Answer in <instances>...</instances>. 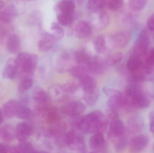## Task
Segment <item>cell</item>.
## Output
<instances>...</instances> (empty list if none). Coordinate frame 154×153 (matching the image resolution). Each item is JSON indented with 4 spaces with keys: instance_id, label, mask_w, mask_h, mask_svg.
<instances>
[{
    "instance_id": "obj_1",
    "label": "cell",
    "mask_w": 154,
    "mask_h": 153,
    "mask_svg": "<svg viewBox=\"0 0 154 153\" xmlns=\"http://www.w3.org/2000/svg\"><path fill=\"white\" fill-rule=\"evenodd\" d=\"M15 60L18 69L21 71L24 76H31L37 67L38 57L34 54L21 53L18 54Z\"/></svg>"
},
{
    "instance_id": "obj_2",
    "label": "cell",
    "mask_w": 154,
    "mask_h": 153,
    "mask_svg": "<svg viewBox=\"0 0 154 153\" xmlns=\"http://www.w3.org/2000/svg\"><path fill=\"white\" fill-rule=\"evenodd\" d=\"M103 91L109 97L107 106L109 110L116 111L117 110L128 103L127 98L125 93L119 91L108 87H104Z\"/></svg>"
},
{
    "instance_id": "obj_3",
    "label": "cell",
    "mask_w": 154,
    "mask_h": 153,
    "mask_svg": "<svg viewBox=\"0 0 154 153\" xmlns=\"http://www.w3.org/2000/svg\"><path fill=\"white\" fill-rule=\"evenodd\" d=\"M109 22V18L106 13L102 10L91 12L90 16V23L92 28L97 30L106 28Z\"/></svg>"
},
{
    "instance_id": "obj_4",
    "label": "cell",
    "mask_w": 154,
    "mask_h": 153,
    "mask_svg": "<svg viewBox=\"0 0 154 153\" xmlns=\"http://www.w3.org/2000/svg\"><path fill=\"white\" fill-rule=\"evenodd\" d=\"M149 44V37L146 31L141 32L137 39L134 48V56L140 57L146 54Z\"/></svg>"
},
{
    "instance_id": "obj_5",
    "label": "cell",
    "mask_w": 154,
    "mask_h": 153,
    "mask_svg": "<svg viewBox=\"0 0 154 153\" xmlns=\"http://www.w3.org/2000/svg\"><path fill=\"white\" fill-rule=\"evenodd\" d=\"M86 106L82 102L74 101L67 103L61 108L62 113L69 116H79L86 110Z\"/></svg>"
},
{
    "instance_id": "obj_6",
    "label": "cell",
    "mask_w": 154,
    "mask_h": 153,
    "mask_svg": "<svg viewBox=\"0 0 154 153\" xmlns=\"http://www.w3.org/2000/svg\"><path fill=\"white\" fill-rule=\"evenodd\" d=\"M33 132V126L28 122L19 123L15 128V136L20 143L27 141L29 137L32 135Z\"/></svg>"
},
{
    "instance_id": "obj_7",
    "label": "cell",
    "mask_w": 154,
    "mask_h": 153,
    "mask_svg": "<svg viewBox=\"0 0 154 153\" xmlns=\"http://www.w3.org/2000/svg\"><path fill=\"white\" fill-rule=\"evenodd\" d=\"M108 65L106 60L99 57H91L87 67L89 72L96 75L103 74L106 71Z\"/></svg>"
},
{
    "instance_id": "obj_8",
    "label": "cell",
    "mask_w": 154,
    "mask_h": 153,
    "mask_svg": "<svg viewBox=\"0 0 154 153\" xmlns=\"http://www.w3.org/2000/svg\"><path fill=\"white\" fill-rule=\"evenodd\" d=\"M73 61H75L74 54L69 51L62 52L60 55L57 60V69L59 72L70 71L74 66L72 65Z\"/></svg>"
},
{
    "instance_id": "obj_9",
    "label": "cell",
    "mask_w": 154,
    "mask_h": 153,
    "mask_svg": "<svg viewBox=\"0 0 154 153\" xmlns=\"http://www.w3.org/2000/svg\"><path fill=\"white\" fill-rule=\"evenodd\" d=\"M125 128L123 121L118 119L112 120L109 125L108 136L113 142L125 135Z\"/></svg>"
},
{
    "instance_id": "obj_10",
    "label": "cell",
    "mask_w": 154,
    "mask_h": 153,
    "mask_svg": "<svg viewBox=\"0 0 154 153\" xmlns=\"http://www.w3.org/2000/svg\"><path fill=\"white\" fill-rule=\"evenodd\" d=\"M128 103L138 109H145L148 107L150 105V100L148 97L143 93L141 90L137 92L131 97L127 98Z\"/></svg>"
},
{
    "instance_id": "obj_11",
    "label": "cell",
    "mask_w": 154,
    "mask_h": 153,
    "mask_svg": "<svg viewBox=\"0 0 154 153\" xmlns=\"http://www.w3.org/2000/svg\"><path fill=\"white\" fill-rule=\"evenodd\" d=\"M148 143L149 138L146 136H137L130 140L129 149L132 152L138 153L144 149Z\"/></svg>"
},
{
    "instance_id": "obj_12",
    "label": "cell",
    "mask_w": 154,
    "mask_h": 153,
    "mask_svg": "<svg viewBox=\"0 0 154 153\" xmlns=\"http://www.w3.org/2000/svg\"><path fill=\"white\" fill-rule=\"evenodd\" d=\"M18 66L15 58L7 60L3 71V76L5 79L13 80L16 77L18 72Z\"/></svg>"
},
{
    "instance_id": "obj_13",
    "label": "cell",
    "mask_w": 154,
    "mask_h": 153,
    "mask_svg": "<svg viewBox=\"0 0 154 153\" xmlns=\"http://www.w3.org/2000/svg\"><path fill=\"white\" fill-rule=\"evenodd\" d=\"M92 28L89 22L80 21L75 27V33L79 38H86L89 37L92 33Z\"/></svg>"
},
{
    "instance_id": "obj_14",
    "label": "cell",
    "mask_w": 154,
    "mask_h": 153,
    "mask_svg": "<svg viewBox=\"0 0 154 153\" xmlns=\"http://www.w3.org/2000/svg\"><path fill=\"white\" fill-rule=\"evenodd\" d=\"M56 39L52 34L44 33L38 43V48L41 52H46L50 50L53 47Z\"/></svg>"
},
{
    "instance_id": "obj_15",
    "label": "cell",
    "mask_w": 154,
    "mask_h": 153,
    "mask_svg": "<svg viewBox=\"0 0 154 153\" xmlns=\"http://www.w3.org/2000/svg\"><path fill=\"white\" fill-rule=\"evenodd\" d=\"M79 84L84 93L94 91L97 89V82L94 77L88 74L80 79Z\"/></svg>"
},
{
    "instance_id": "obj_16",
    "label": "cell",
    "mask_w": 154,
    "mask_h": 153,
    "mask_svg": "<svg viewBox=\"0 0 154 153\" xmlns=\"http://www.w3.org/2000/svg\"><path fill=\"white\" fill-rule=\"evenodd\" d=\"M21 104V102L17 101H9L5 103L3 106V113L8 118L16 116Z\"/></svg>"
},
{
    "instance_id": "obj_17",
    "label": "cell",
    "mask_w": 154,
    "mask_h": 153,
    "mask_svg": "<svg viewBox=\"0 0 154 153\" xmlns=\"http://www.w3.org/2000/svg\"><path fill=\"white\" fill-rule=\"evenodd\" d=\"M57 14L60 13H74L75 4L72 1L65 0L59 2L55 7Z\"/></svg>"
},
{
    "instance_id": "obj_18",
    "label": "cell",
    "mask_w": 154,
    "mask_h": 153,
    "mask_svg": "<svg viewBox=\"0 0 154 153\" xmlns=\"http://www.w3.org/2000/svg\"><path fill=\"white\" fill-rule=\"evenodd\" d=\"M106 145L103 134L100 133L93 134L90 139L91 148L95 151H100L103 149Z\"/></svg>"
},
{
    "instance_id": "obj_19",
    "label": "cell",
    "mask_w": 154,
    "mask_h": 153,
    "mask_svg": "<svg viewBox=\"0 0 154 153\" xmlns=\"http://www.w3.org/2000/svg\"><path fill=\"white\" fill-rule=\"evenodd\" d=\"M131 37V34L128 31H120L116 33L113 36V42L118 47L124 48L128 45L130 41Z\"/></svg>"
},
{
    "instance_id": "obj_20",
    "label": "cell",
    "mask_w": 154,
    "mask_h": 153,
    "mask_svg": "<svg viewBox=\"0 0 154 153\" xmlns=\"http://www.w3.org/2000/svg\"><path fill=\"white\" fill-rule=\"evenodd\" d=\"M0 137L3 141L10 142L13 141L15 136V128L12 125L6 124L0 128Z\"/></svg>"
},
{
    "instance_id": "obj_21",
    "label": "cell",
    "mask_w": 154,
    "mask_h": 153,
    "mask_svg": "<svg viewBox=\"0 0 154 153\" xmlns=\"http://www.w3.org/2000/svg\"><path fill=\"white\" fill-rule=\"evenodd\" d=\"M21 46V40L20 37L15 34H12L7 40L6 48L8 52L12 54L18 52Z\"/></svg>"
},
{
    "instance_id": "obj_22",
    "label": "cell",
    "mask_w": 154,
    "mask_h": 153,
    "mask_svg": "<svg viewBox=\"0 0 154 153\" xmlns=\"http://www.w3.org/2000/svg\"><path fill=\"white\" fill-rule=\"evenodd\" d=\"M32 97L36 102L41 105H45L49 101V95L41 87H37L34 89Z\"/></svg>"
},
{
    "instance_id": "obj_23",
    "label": "cell",
    "mask_w": 154,
    "mask_h": 153,
    "mask_svg": "<svg viewBox=\"0 0 154 153\" xmlns=\"http://www.w3.org/2000/svg\"><path fill=\"white\" fill-rule=\"evenodd\" d=\"M91 57L88 52L84 50H79L74 53L75 61L78 65L88 66Z\"/></svg>"
},
{
    "instance_id": "obj_24",
    "label": "cell",
    "mask_w": 154,
    "mask_h": 153,
    "mask_svg": "<svg viewBox=\"0 0 154 153\" xmlns=\"http://www.w3.org/2000/svg\"><path fill=\"white\" fill-rule=\"evenodd\" d=\"M70 74L74 78L79 80L85 75L88 74V67L84 66L77 65L73 66L70 71Z\"/></svg>"
},
{
    "instance_id": "obj_25",
    "label": "cell",
    "mask_w": 154,
    "mask_h": 153,
    "mask_svg": "<svg viewBox=\"0 0 154 153\" xmlns=\"http://www.w3.org/2000/svg\"><path fill=\"white\" fill-rule=\"evenodd\" d=\"M107 1L102 0H91L87 3V9L91 12L102 10L106 6Z\"/></svg>"
},
{
    "instance_id": "obj_26",
    "label": "cell",
    "mask_w": 154,
    "mask_h": 153,
    "mask_svg": "<svg viewBox=\"0 0 154 153\" xmlns=\"http://www.w3.org/2000/svg\"><path fill=\"white\" fill-rule=\"evenodd\" d=\"M74 13H60L57 15V19L60 25L64 27L70 26L74 20Z\"/></svg>"
},
{
    "instance_id": "obj_27",
    "label": "cell",
    "mask_w": 154,
    "mask_h": 153,
    "mask_svg": "<svg viewBox=\"0 0 154 153\" xmlns=\"http://www.w3.org/2000/svg\"><path fill=\"white\" fill-rule=\"evenodd\" d=\"M142 65L143 62L141 58L134 56L128 59L127 64L128 70L133 72H135L139 70Z\"/></svg>"
},
{
    "instance_id": "obj_28",
    "label": "cell",
    "mask_w": 154,
    "mask_h": 153,
    "mask_svg": "<svg viewBox=\"0 0 154 153\" xmlns=\"http://www.w3.org/2000/svg\"><path fill=\"white\" fill-rule=\"evenodd\" d=\"M99 96L98 90L91 92L84 93L83 99L86 104L89 106H92L95 105Z\"/></svg>"
},
{
    "instance_id": "obj_29",
    "label": "cell",
    "mask_w": 154,
    "mask_h": 153,
    "mask_svg": "<svg viewBox=\"0 0 154 153\" xmlns=\"http://www.w3.org/2000/svg\"><path fill=\"white\" fill-rule=\"evenodd\" d=\"M95 50L98 54H103L106 49V41L104 37L98 36L94 39L93 41Z\"/></svg>"
},
{
    "instance_id": "obj_30",
    "label": "cell",
    "mask_w": 154,
    "mask_h": 153,
    "mask_svg": "<svg viewBox=\"0 0 154 153\" xmlns=\"http://www.w3.org/2000/svg\"><path fill=\"white\" fill-rule=\"evenodd\" d=\"M71 146L78 153H87V148L84 144V138L82 136L77 135L75 143Z\"/></svg>"
},
{
    "instance_id": "obj_31",
    "label": "cell",
    "mask_w": 154,
    "mask_h": 153,
    "mask_svg": "<svg viewBox=\"0 0 154 153\" xmlns=\"http://www.w3.org/2000/svg\"><path fill=\"white\" fill-rule=\"evenodd\" d=\"M33 85V81L29 76H23L19 84L18 90L20 93H23L29 90Z\"/></svg>"
},
{
    "instance_id": "obj_32",
    "label": "cell",
    "mask_w": 154,
    "mask_h": 153,
    "mask_svg": "<svg viewBox=\"0 0 154 153\" xmlns=\"http://www.w3.org/2000/svg\"><path fill=\"white\" fill-rule=\"evenodd\" d=\"M51 30L52 32V36L56 40H60L64 36V29L57 22H52L51 26Z\"/></svg>"
},
{
    "instance_id": "obj_33",
    "label": "cell",
    "mask_w": 154,
    "mask_h": 153,
    "mask_svg": "<svg viewBox=\"0 0 154 153\" xmlns=\"http://www.w3.org/2000/svg\"><path fill=\"white\" fill-rule=\"evenodd\" d=\"M123 54L121 52H115L109 55L106 61L108 66H113L121 62L123 59Z\"/></svg>"
},
{
    "instance_id": "obj_34",
    "label": "cell",
    "mask_w": 154,
    "mask_h": 153,
    "mask_svg": "<svg viewBox=\"0 0 154 153\" xmlns=\"http://www.w3.org/2000/svg\"><path fill=\"white\" fill-rule=\"evenodd\" d=\"M32 114V112L30 109L21 103L16 116L21 119H29L31 117Z\"/></svg>"
},
{
    "instance_id": "obj_35",
    "label": "cell",
    "mask_w": 154,
    "mask_h": 153,
    "mask_svg": "<svg viewBox=\"0 0 154 153\" xmlns=\"http://www.w3.org/2000/svg\"><path fill=\"white\" fill-rule=\"evenodd\" d=\"M64 92L62 85L58 84H54L49 88V95L54 98H57L63 94Z\"/></svg>"
},
{
    "instance_id": "obj_36",
    "label": "cell",
    "mask_w": 154,
    "mask_h": 153,
    "mask_svg": "<svg viewBox=\"0 0 154 153\" xmlns=\"http://www.w3.org/2000/svg\"><path fill=\"white\" fill-rule=\"evenodd\" d=\"M79 84L75 81H70L62 85L64 92L66 93H74L78 90Z\"/></svg>"
},
{
    "instance_id": "obj_37",
    "label": "cell",
    "mask_w": 154,
    "mask_h": 153,
    "mask_svg": "<svg viewBox=\"0 0 154 153\" xmlns=\"http://www.w3.org/2000/svg\"><path fill=\"white\" fill-rule=\"evenodd\" d=\"M146 3L147 1L145 0H132L129 1L128 5L133 10H139L145 6Z\"/></svg>"
},
{
    "instance_id": "obj_38",
    "label": "cell",
    "mask_w": 154,
    "mask_h": 153,
    "mask_svg": "<svg viewBox=\"0 0 154 153\" xmlns=\"http://www.w3.org/2000/svg\"><path fill=\"white\" fill-rule=\"evenodd\" d=\"M116 149L118 151H122L125 149L128 144L127 138L124 135L114 142Z\"/></svg>"
},
{
    "instance_id": "obj_39",
    "label": "cell",
    "mask_w": 154,
    "mask_h": 153,
    "mask_svg": "<svg viewBox=\"0 0 154 153\" xmlns=\"http://www.w3.org/2000/svg\"><path fill=\"white\" fill-rule=\"evenodd\" d=\"M13 16L6 9L0 11V23L9 24L11 23Z\"/></svg>"
},
{
    "instance_id": "obj_40",
    "label": "cell",
    "mask_w": 154,
    "mask_h": 153,
    "mask_svg": "<svg viewBox=\"0 0 154 153\" xmlns=\"http://www.w3.org/2000/svg\"><path fill=\"white\" fill-rule=\"evenodd\" d=\"M123 1L121 0H110L107 1L106 6L109 10L117 11L122 7Z\"/></svg>"
},
{
    "instance_id": "obj_41",
    "label": "cell",
    "mask_w": 154,
    "mask_h": 153,
    "mask_svg": "<svg viewBox=\"0 0 154 153\" xmlns=\"http://www.w3.org/2000/svg\"><path fill=\"white\" fill-rule=\"evenodd\" d=\"M9 24L0 23V40H4L10 37V28L8 27Z\"/></svg>"
},
{
    "instance_id": "obj_42",
    "label": "cell",
    "mask_w": 154,
    "mask_h": 153,
    "mask_svg": "<svg viewBox=\"0 0 154 153\" xmlns=\"http://www.w3.org/2000/svg\"><path fill=\"white\" fill-rule=\"evenodd\" d=\"M59 119L58 113L55 110H50L47 116V120L49 124H54L56 123Z\"/></svg>"
},
{
    "instance_id": "obj_43",
    "label": "cell",
    "mask_w": 154,
    "mask_h": 153,
    "mask_svg": "<svg viewBox=\"0 0 154 153\" xmlns=\"http://www.w3.org/2000/svg\"><path fill=\"white\" fill-rule=\"evenodd\" d=\"M76 137L77 135L74 131H70L68 132L65 137V142L66 144L71 146L75 143Z\"/></svg>"
},
{
    "instance_id": "obj_44",
    "label": "cell",
    "mask_w": 154,
    "mask_h": 153,
    "mask_svg": "<svg viewBox=\"0 0 154 153\" xmlns=\"http://www.w3.org/2000/svg\"><path fill=\"white\" fill-rule=\"evenodd\" d=\"M146 64L150 66L154 65V48L148 54L146 59Z\"/></svg>"
},
{
    "instance_id": "obj_45",
    "label": "cell",
    "mask_w": 154,
    "mask_h": 153,
    "mask_svg": "<svg viewBox=\"0 0 154 153\" xmlns=\"http://www.w3.org/2000/svg\"><path fill=\"white\" fill-rule=\"evenodd\" d=\"M147 27L150 31H154V14L148 18L147 21Z\"/></svg>"
},
{
    "instance_id": "obj_46",
    "label": "cell",
    "mask_w": 154,
    "mask_h": 153,
    "mask_svg": "<svg viewBox=\"0 0 154 153\" xmlns=\"http://www.w3.org/2000/svg\"><path fill=\"white\" fill-rule=\"evenodd\" d=\"M149 118H150V131L152 133H154V111L150 113Z\"/></svg>"
},
{
    "instance_id": "obj_47",
    "label": "cell",
    "mask_w": 154,
    "mask_h": 153,
    "mask_svg": "<svg viewBox=\"0 0 154 153\" xmlns=\"http://www.w3.org/2000/svg\"><path fill=\"white\" fill-rule=\"evenodd\" d=\"M9 153H23L19 145L10 148L9 149Z\"/></svg>"
},
{
    "instance_id": "obj_48",
    "label": "cell",
    "mask_w": 154,
    "mask_h": 153,
    "mask_svg": "<svg viewBox=\"0 0 154 153\" xmlns=\"http://www.w3.org/2000/svg\"><path fill=\"white\" fill-rule=\"evenodd\" d=\"M10 148L7 147L6 145L0 144V153H7L9 152Z\"/></svg>"
},
{
    "instance_id": "obj_49",
    "label": "cell",
    "mask_w": 154,
    "mask_h": 153,
    "mask_svg": "<svg viewBox=\"0 0 154 153\" xmlns=\"http://www.w3.org/2000/svg\"><path fill=\"white\" fill-rule=\"evenodd\" d=\"M3 119V111L0 109V124L2 123Z\"/></svg>"
},
{
    "instance_id": "obj_50",
    "label": "cell",
    "mask_w": 154,
    "mask_h": 153,
    "mask_svg": "<svg viewBox=\"0 0 154 153\" xmlns=\"http://www.w3.org/2000/svg\"><path fill=\"white\" fill-rule=\"evenodd\" d=\"M4 6V3L2 1H0V10H2Z\"/></svg>"
},
{
    "instance_id": "obj_51",
    "label": "cell",
    "mask_w": 154,
    "mask_h": 153,
    "mask_svg": "<svg viewBox=\"0 0 154 153\" xmlns=\"http://www.w3.org/2000/svg\"><path fill=\"white\" fill-rule=\"evenodd\" d=\"M34 153H50L48 152H37V151H35V152H34Z\"/></svg>"
},
{
    "instance_id": "obj_52",
    "label": "cell",
    "mask_w": 154,
    "mask_h": 153,
    "mask_svg": "<svg viewBox=\"0 0 154 153\" xmlns=\"http://www.w3.org/2000/svg\"><path fill=\"white\" fill-rule=\"evenodd\" d=\"M153 152H154V145H153Z\"/></svg>"
},
{
    "instance_id": "obj_53",
    "label": "cell",
    "mask_w": 154,
    "mask_h": 153,
    "mask_svg": "<svg viewBox=\"0 0 154 153\" xmlns=\"http://www.w3.org/2000/svg\"><path fill=\"white\" fill-rule=\"evenodd\" d=\"M94 153V152H91V153Z\"/></svg>"
},
{
    "instance_id": "obj_54",
    "label": "cell",
    "mask_w": 154,
    "mask_h": 153,
    "mask_svg": "<svg viewBox=\"0 0 154 153\" xmlns=\"http://www.w3.org/2000/svg\"></svg>"
}]
</instances>
